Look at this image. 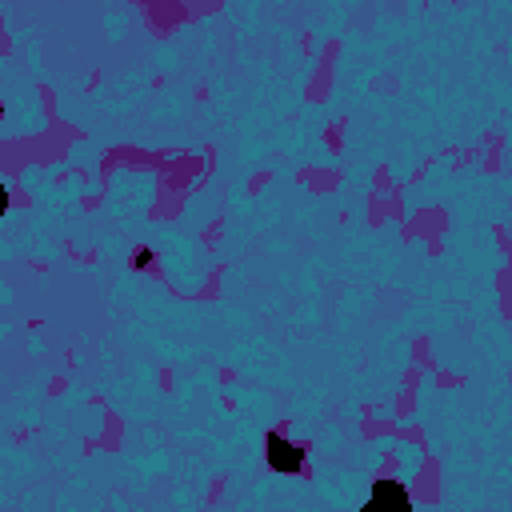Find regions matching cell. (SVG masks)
<instances>
[{
	"label": "cell",
	"mask_w": 512,
	"mask_h": 512,
	"mask_svg": "<svg viewBox=\"0 0 512 512\" xmlns=\"http://www.w3.org/2000/svg\"><path fill=\"white\" fill-rule=\"evenodd\" d=\"M364 512H412V504H408V496H404V488L400 484H376V492H372V500L364 504Z\"/></svg>",
	"instance_id": "obj_1"
}]
</instances>
